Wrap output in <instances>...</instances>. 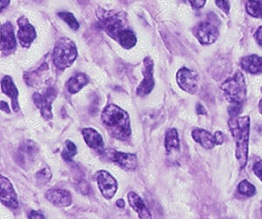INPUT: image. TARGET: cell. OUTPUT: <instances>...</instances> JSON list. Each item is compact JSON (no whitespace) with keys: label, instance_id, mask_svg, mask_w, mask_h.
<instances>
[{"label":"cell","instance_id":"6da1fadb","mask_svg":"<svg viewBox=\"0 0 262 219\" xmlns=\"http://www.w3.org/2000/svg\"><path fill=\"white\" fill-rule=\"evenodd\" d=\"M97 17L100 27L123 49L130 50L136 47L138 39L135 32L128 28L125 14L99 9Z\"/></svg>","mask_w":262,"mask_h":219},{"label":"cell","instance_id":"7a4b0ae2","mask_svg":"<svg viewBox=\"0 0 262 219\" xmlns=\"http://www.w3.org/2000/svg\"><path fill=\"white\" fill-rule=\"evenodd\" d=\"M102 122L108 133L120 141L127 140L131 135L129 115L121 107L109 104L102 112Z\"/></svg>","mask_w":262,"mask_h":219},{"label":"cell","instance_id":"3957f363","mask_svg":"<svg viewBox=\"0 0 262 219\" xmlns=\"http://www.w3.org/2000/svg\"><path fill=\"white\" fill-rule=\"evenodd\" d=\"M229 127L236 144V159L240 168H244L248 163L250 117H231Z\"/></svg>","mask_w":262,"mask_h":219},{"label":"cell","instance_id":"277c9868","mask_svg":"<svg viewBox=\"0 0 262 219\" xmlns=\"http://www.w3.org/2000/svg\"><path fill=\"white\" fill-rule=\"evenodd\" d=\"M78 57V51L75 42L69 38L59 39L53 51V62L56 69L64 71L72 67Z\"/></svg>","mask_w":262,"mask_h":219},{"label":"cell","instance_id":"5b68a950","mask_svg":"<svg viewBox=\"0 0 262 219\" xmlns=\"http://www.w3.org/2000/svg\"><path fill=\"white\" fill-rule=\"evenodd\" d=\"M222 91L232 105H242L247 98V84L244 75L236 72L222 84Z\"/></svg>","mask_w":262,"mask_h":219},{"label":"cell","instance_id":"8992f818","mask_svg":"<svg viewBox=\"0 0 262 219\" xmlns=\"http://www.w3.org/2000/svg\"><path fill=\"white\" fill-rule=\"evenodd\" d=\"M193 34L203 46H209L214 43L220 36V30L214 21L206 20L193 29Z\"/></svg>","mask_w":262,"mask_h":219},{"label":"cell","instance_id":"52a82bcc","mask_svg":"<svg viewBox=\"0 0 262 219\" xmlns=\"http://www.w3.org/2000/svg\"><path fill=\"white\" fill-rule=\"evenodd\" d=\"M56 96H57V91L53 89V87H50V89H48L43 94L35 93L33 96L34 103L40 109V113L43 119L47 121L53 118L52 105L54 100L56 99Z\"/></svg>","mask_w":262,"mask_h":219},{"label":"cell","instance_id":"ba28073f","mask_svg":"<svg viewBox=\"0 0 262 219\" xmlns=\"http://www.w3.org/2000/svg\"><path fill=\"white\" fill-rule=\"evenodd\" d=\"M177 81L181 89L189 94H195L200 87V75L189 69L183 68L177 74Z\"/></svg>","mask_w":262,"mask_h":219},{"label":"cell","instance_id":"9c48e42d","mask_svg":"<svg viewBox=\"0 0 262 219\" xmlns=\"http://www.w3.org/2000/svg\"><path fill=\"white\" fill-rule=\"evenodd\" d=\"M155 63L151 58L146 57L144 59V68H143V76L144 79L137 90V95L140 97H145L149 95L155 89Z\"/></svg>","mask_w":262,"mask_h":219},{"label":"cell","instance_id":"30bf717a","mask_svg":"<svg viewBox=\"0 0 262 219\" xmlns=\"http://www.w3.org/2000/svg\"><path fill=\"white\" fill-rule=\"evenodd\" d=\"M17 24L19 27L17 37L20 42V46L25 49H29L37 37V32L35 28L30 24L28 18L25 16L20 17L17 21Z\"/></svg>","mask_w":262,"mask_h":219},{"label":"cell","instance_id":"8fae6325","mask_svg":"<svg viewBox=\"0 0 262 219\" xmlns=\"http://www.w3.org/2000/svg\"><path fill=\"white\" fill-rule=\"evenodd\" d=\"M98 187L106 200H112L118 190L117 181L107 171L100 170L96 173Z\"/></svg>","mask_w":262,"mask_h":219},{"label":"cell","instance_id":"7c38bea8","mask_svg":"<svg viewBox=\"0 0 262 219\" xmlns=\"http://www.w3.org/2000/svg\"><path fill=\"white\" fill-rule=\"evenodd\" d=\"M106 156L109 160L115 162L121 168L127 171H133L138 167V158L136 155H133V153L119 152L116 150H107Z\"/></svg>","mask_w":262,"mask_h":219},{"label":"cell","instance_id":"4fadbf2b","mask_svg":"<svg viewBox=\"0 0 262 219\" xmlns=\"http://www.w3.org/2000/svg\"><path fill=\"white\" fill-rule=\"evenodd\" d=\"M2 183V189H0V199H2V204L6 207H9L11 209H17L18 208V200L17 194L14 190V187L12 183L5 177H2L0 180Z\"/></svg>","mask_w":262,"mask_h":219},{"label":"cell","instance_id":"5bb4252c","mask_svg":"<svg viewBox=\"0 0 262 219\" xmlns=\"http://www.w3.org/2000/svg\"><path fill=\"white\" fill-rule=\"evenodd\" d=\"M16 49V39L14 34V27L10 23L2 26V53L9 55Z\"/></svg>","mask_w":262,"mask_h":219},{"label":"cell","instance_id":"9a60e30c","mask_svg":"<svg viewBox=\"0 0 262 219\" xmlns=\"http://www.w3.org/2000/svg\"><path fill=\"white\" fill-rule=\"evenodd\" d=\"M46 196L50 203L57 207H69L73 203L72 194L63 189L52 188L47 192Z\"/></svg>","mask_w":262,"mask_h":219},{"label":"cell","instance_id":"2e32d148","mask_svg":"<svg viewBox=\"0 0 262 219\" xmlns=\"http://www.w3.org/2000/svg\"><path fill=\"white\" fill-rule=\"evenodd\" d=\"M2 91L5 95L10 97L12 101V108L13 111L18 113L19 112V102H18V96L19 92L17 87L13 81V79L10 76H6L2 80Z\"/></svg>","mask_w":262,"mask_h":219},{"label":"cell","instance_id":"e0dca14e","mask_svg":"<svg viewBox=\"0 0 262 219\" xmlns=\"http://www.w3.org/2000/svg\"><path fill=\"white\" fill-rule=\"evenodd\" d=\"M128 202L130 207L139 214L140 219H152L150 211L148 210L147 206L137 193H128Z\"/></svg>","mask_w":262,"mask_h":219},{"label":"cell","instance_id":"ac0fdd59","mask_svg":"<svg viewBox=\"0 0 262 219\" xmlns=\"http://www.w3.org/2000/svg\"><path fill=\"white\" fill-rule=\"evenodd\" d=\"M83 138L85 143L89 145L92 149H96L98 151L104 150V141L102 136L94 128H85L82 131Z\"/></svg>","mask_w":262,"mask_h":219},{"label":"cell","instance_id":"d6986e66","mask_svg":"<svg viewBox=\"0 0 262 219\" xmlns=\"http://www.w3.org/2000/svg\"><path fill=\"white\" fill-rule=\"evenodd\" d=\"M192 138L195 142H198L206 149H212L214 148L215 145H217L215 136L205 129H201V128L194 129L192 131Z\"/></svg>","mask_w":262,"mask_h":219},{"label":"cell","instance_id":"ffe728a7","mask_svg":"<svg viewBox=\"0 0 262 219\" xmlns=\"http://www.w3.org/2000/svg\"><path fill=\"white\" fill-rule=\"evenodd\" d=\"M242 68L250 74H261L262 73V57L257 55H251L244 57L240 60Z\"/></svg>","mask_w":262,"mask_h":219},{"label":"cell","instance_id":"44dd1931","mask_svg":"<svg viewBox=\"0 0 262 219\" xmlns=\"http://www.w3.org/2000/svg\"><path fill=\"white\" fill-rule=\"evenodd\" d=\"M90 79L85 74L78 73L75 76H73L65 84V87L70 94H77L79 93L85 85L89 84Z\"/></svg>","mask_w":262,"mask_h":219},{"label":"cell","instance_id":"7402d4cb","mask_svg":"<svg viewBox=\"0 0 262 219\" xmlns=\"http://www.w3.org/2000/svg\"><path fill=\"white\" fill-rule=\"evenodd\" d=\"M165 148L168 153L177 152L181 149V141L176 128H170L167 130L165 136Z\"/></svg>","mask_w":262,"mask_h":219},{"label":"cell","instance_id":"603a6c76","mask_svg":"<svg viewBox=\"0 0 262 219\" xmlns=\"http://www.w3.org/2000/svg\"><path fill=\"white\" fill-rule=\"evenodd\" d=\"M247 12L252 17L262 18V0H248Z\"/></svg>","mask_w":262,"mask_h":219},{"label":"cell","instance_id":"cb8c5ba5","mask_svg":"<svg viewBox=\"0 0 262 219\" xmlns=\"http://www.w3.org/2000/svg\"><path fill=\"white\" fill-rule=\"evenodd\" d=\"M20 153H21L20 155L21 158H23L26 162H31L36 156L37 148L35 144H33L32 142H28L25 146H23V148L20 149Z\"/></svg>","mask_w":262,"mask_h":219},{"label":"cell","instance_id":"d4e9b609","mask_svg":"<svg viewBox=\"0 0 262 219\" xmlns=\"http://www.w3.org/2000/svg\"><path fill=\"white\" fill-rule=\"evenodd\" d=\"M77 152H78L77 146L72 141L68 140L67 142H65V147L62 151V158L67 162H71L73 160V158L77 155Z\"/></svg>","mask_w":262,"mask_h":219},{"label":"cell","instance_id":"484cf974","mask_svg":"<svg viewBox=\"0 0 262 219\" xmlns=\"http://www.w3.org/2000/svg\"><path fill=\"white\" fill-rule=\"evenodd\" d=\"M237 191H238L239 195L245 196V197H252L256 194L255 186H253L250 182H248L246 180L238 185Z\"/></svg>","mask_w":262,"mask_h":219},{"label":"cell","instance_id":"4316f807","mask_svg":"<svg viewBox=\"0 0 262 219\" xmlns=\"http://www.w3.org/2000/svg\"><path fill=\"white\" fill-rule=\"evenodd\" d=\"M58 16H59V17L64 21V23L67 24L72 30H74V31L79 30L80 24L78 23V20L76 19V17H75L72 13H69V12H61V13H58Z\"/></svg>","mask_w":262,"mask_h":219},{"label":"cell","instance_id":"83f0119b","mask_svg":"<svg viewBox=\"0 0 262 219\" xmlns=\"http://www.w3.org/2000/svg\"><path fill=\"white\" fill-rule=\"evenodd\" d=\"M36 178L38 180L39 183L41 184H47L50 182V180L52 179V172L49 168H45L40 170L37 174H36Z\"/></svg>","mask_w":262,"mask_h":219},{"label":"cell","instance_id":"f1b7e54d","mask_svg":"<svg viewBox=\"0 0 262 219\" xmlns=\"http://www.w3.org/2000/svg\"><path fill=\"white\" fill-rule=\"evenodd\" d=\"M215 4L223 12H225L226 14H229V12H230V2H229V0H215Z\"/></svg>","mask_w":262,"mask_h":219},{"label":"cell","instance_id":"f546056e","mask_svg":"<svg viewBox=\"0 0 262 219\" xmlns=\"http://www.w3.org/2000/svg\"><path fill=\"white\" fill-rule=\"evenodd\" d=\"M183 2L188 3L194 10H200L206 5L207 0H183Z\"/></svg>","mask_w":262,"mask_h":219},{"label":"cell","instance_id":"4dcf8cb0","mask_svg":"<svg viewBox=\"0 0 262 219\" xmlns=\"http://www.w3.org/2000/svg\"><path fill=\"white\" fill-rule=\"evenodd\" d=\"M254 173L256 174V177L262 182V161L254 165Z\"/></svg>","mask_w":262,"mask_h":219},{"label":"cell","instance_id":"1f68e13d","mask_svg":"<svg viewBox=\"0 0 262 219\" xmlns=\"http://www.w3.org/2000/svg\"><path fill=\"white\" fill-rule=\"evenodd\" d=\"M214 136H215V140H216V144H217V145L224 144V142H225V136L223 135V133H221V131H216V133L214 134Z\"/></svg>","mask_w":262,"mask_h":219},{"label":"cell","instance_id":"d6a6232c","mask_svg":"<svg viewBox=\"0 0 262 219\" xmlns=\"http://www.w3.org/2000/svg\"><path fill=\"white\" fill-rule=\"evenodd\" d=\"M29 219H46V217L38 211H31L29 213Z\"/></svg>","mask_w":262,"mask_h":219},{"label":"cell","instance_id":"836d02e7","mask_svg":"<svg viewBox=\"0 0 262 219\" xmlns=\"http://www.w3.org/2000/svg\"><path fill=\"white\" fill-rule=\"evenodd\" d=\"M255 39L258 45L262 48V27H260L255 33Z\"/></svg>","mask_w":262,"mask_h":219},{"label":"cell","instance_id":"e575fe53","mask_svg":"<svg viewBox=\"0 0 262 219\" xmlns=\"http://www.w3.org/2000/svg\"><path fill=\"white\" fill-rule=\"evenodd\" d=\"M196 113H198V115H203V116L207 115V112H206L205 107L201 103H199L198 106H196Z\"/></svg>","mask_w":262,"mask_h":219},{"label":"cell","instance_id":"d590c367","mask_svg":"<svg viewBox=\"0 0 262 219\" xmlns=\"http://www.w3.org/2000/svg\"><path fill=\"white\" fill-rule=\"evenodd\" d=\"M10 4V0H0V6H2V11H4Z\"/></svg>","mask_w":262,"mask_h":219},{"label":"cell","instance_id":"8d00e7d4","mask_svg":"<svg viewBox=\"0 0 262 219\" xmlns=\"http://www.w3.org/2000/svg\"><path fill=\"white\" fill-rule=\"evenodd\" d=\"M2 111H6L7 114H10V109L8 108V104L4 101H2Z\"/></svg>","mask_w":262,"mask_h":219},{"label":"cell","instance_id":"74e56055","mask_svg":"<svg viewBox=\"0 0 262 219\" xmlns=\"http://www.w3.org/2000/svg\"><path fill=\"white\" fill-rule=\"evenodd\" d=\"M117 205H118V207H120V208H124V207H125V203H124L123 200H119V201L117 202Z\"/></svg>","mask_w":262,"mask_h":219},{"label":"cell","instance_id":"f35d334b","mask_svg":"<svg viewBox=\"0 0 262 219\" xmlns=\"http://www.w3.org/2000/svg\"><path fill=\"white\" fill-rule=\"evenodd\" d=\"M259 112H260V114L262 115V99H261L260 102H259Z\"/></svg>","mask_w":262,"mask_h":219},{"label":"cell","instance_id":"ab89813d","mask_svg":"<svg viewBox=\"0 0 262 219\" xmlns=\"http://www.w3.org/2000/svg\"><path fill=\"white\" fill-rule=\"evenodd\" d=\"M260 216H261V219H262V206H261V210H260Z\"/></svg>","mask_w":262,"mask_h":219},{"label":"cell","instance_id":"60d3db41","mask_svg":"<svg viewBox=\"0 0 262 219\" xmlns=\"http://www.w3.org/2000/svg\"><path fill=\"white\" fill-rule=\"evenodd\" d=\"M36 2H41V0H36Z\"/></svg>","mask_w":262,"mask_h":219}]
</instances>
